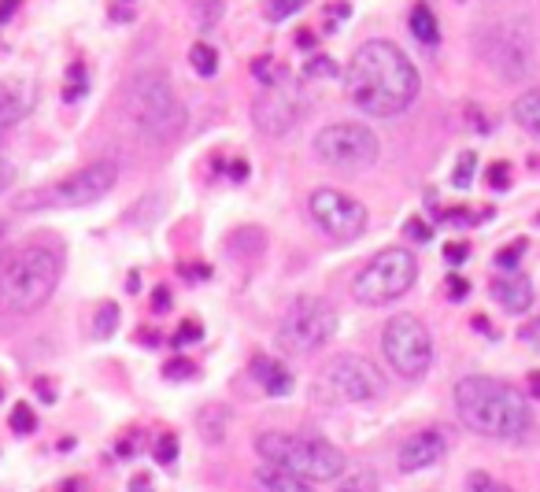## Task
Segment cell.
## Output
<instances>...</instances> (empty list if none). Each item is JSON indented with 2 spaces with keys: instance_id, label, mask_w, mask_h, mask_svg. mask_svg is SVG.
I'll list each match as a JSON object with an SVG mask.
<instances>
[{
  "instance_id": "obj_1",
  "label": "cell",
  "mask_w": 540,
  "mask_h": 492,
  "mask_svg": "<svg viewBox=\"0 0 540 492\" xmlns=\"http://www.w3.org/2000/svg\"><path fill=\"white\" fill-rule=\"evenodd\" d=\"M344 97L370 119L404 115L418 100V71L411 56L385 37L363 41L344 71Z\"/></svg>"
},
{
  "instance_id": "obj_2",
  "label": "cell",
  "mask_w": 540,
  "mask_h": 492,
  "mask_svg": "<svg viewBox=\"0 0 540 492\" xmlns=\"http://www.w3.org/2000/svg\"><path fill=\"white\" fill-rule=\"evenodd\" d=\"M455 415L478 437L515 441L529 430L526 396L492 374H467L455 382Z\"/></svg>"
},
{
  "instance_id": "obj_3",
  "label": "cell",
  "mask_w": 540,
  "mask_h": 492,
  "mask_svg": "<svg viewBox=\"0 0 540 492\" xmlns=\"http://www.w3.org/2000/svg\"><path fill=\"white\" fill-rule=\"evenodd\" d=\"M123 115L126 123L137 130V137L152 141V145L174 141L185 130V123H189L185 104L178 100L171 82H167V74L160 71H141L130 78V86L123 93Z\"/></svg>"
},
{
  "instance_id": "obj_4",
  "label": "cell",
  "mask_w": 540,
  "mask_h": 492,
  "mask_svg": "<svg viewBox=\"0 0 540 492\" xmlns=\"http://www.w3.org/2000/svg\"><path fill=\"white\" fill-rule=\"evenodd\" d=\"M60 278L63 256L56 248H23L0 267V308L15 311V315H30V311L45 308Z\"/></svg>"
},
{
  "instance_id": "obj_5",
  "label": "cell",
  "mask_w": 540,
  "mask_h": 492,
  "mask_svg": "<svg viewBox=\"0 0 540 492\" xmlns=\"http://www.w3.org/2000/svg\"><path fill=\"white\" fill-rule=\"evenodd\" d=\"M256 452L263 456L267 467H278L304 481H337L344 474L341 448L322 441V437H311V433H259Z\"/></svg>"
},
{
  "instance_id": "obj_6",
  "label": "cell",
  "mask_w": 540,
  "mask_h": 492,
  "mask_svg": "<svg viewBox=\"0 0 540 492\" xmlns=\"http://www.w3.org/2000/svg\"><path fill=\"white\" fill-rule=\"evenodd\" d=\"M415 278L418 259L411 248H381L378 256H370L367 267L356 274L352 296L367 308H381V304H393L404 293H411Z\"/></svg>"
},
{
  "instance_id": "obj_7",
  "label": "cell",
  "mask_w": 540,
  "mask_h": 492,
  "mask_svg": "<svg viewBox=\"0 0 540 492\" xmlns=\"http://www.w3.org/2000/svg\"><path fill=\"white\" fill-rule=\"evenodd\" d=\"M381 356L396 378L418 382L433 367V337L415 315H393L381 330Z\"/></svg>"
},
{
  "instance_id": "obj_8",
  "label": "cell",
  "mask_w": 540,
  "mask_h": 492,
  "mask_svg": "<svg viewBox=\"0 0 540 492\" xmlns=\"http://www.w3.org/2000/svg\"><path fill=\"white\" fill-rule=\"evenodd\" d=\"M333 333H337V311H333V304L315 300V296H304L278 322V345L289 356H315V352H322V348L330 345Z\"/></svg>"
},
{
  "instance_id": "obj_9",
  "label": "cell",
  "mask_w": 540,
  "mask_h": 492,
  "mask_svg": "<svg viewBox=\"0 0 540 492\" xmlns=\"http://www.w3.org/2000/svg\"><path fill=\"white\" fill-rule=\"evenodd\" d=\"M315 156H319L326 167L344 174H359L370 171L381 156V145L374 130L363 123H333L326 130H319L315 137Z\"/></svg>"
},
{
  "instance_id": "obj_10",
  "label": "cell",
  "mask_w": 540,
  "mask_h": 492,
  "mask_svg": "<svg viewBox=\"0 0 540 492\" xmlns=\"http://www.w3.org/2000/svg\"><path fill=\"white\" fill-rule=\"evenodd\" d=\"M115 178H119L115 160H93L67 178H60L56 185H49L45 197L23 200V208H30V204L34 208H86V204L104 197L108 189H115Z\"/></svg>"
},
{
  "instance_id": "obj_11",
  "label": "cell",
  "mask_w": 540,
  "mask_h": 492,
  "mask_svg": "<svg viewBox=\"0 0 540 492\" xmlns=\"http://www.w3.org/2000/svg\"><path fill=\"white\" fill-rule=\"evenodd\" d=\"M307 211H311L315 226L322 234H330L333 241H356L367 230V208L348 197V193H341V189H330V185H322V189L311 193Z\"/></svg>"
},
{
  "instance_id": "obj_12",
  "label": "cell",
  "mask_w": 540,
  "mask_h": 492,
  "mask_svg": "<svg viewBox=\"0 0 540 492\" xmlns=\"http://www.w3.org/2000/svg\"><path fill=\"white\" fill-rule=\"evenodd\" d=\"M300 115H304V93L293 86V82H278V86H270L263 97L252 104V119L263 134H274L282 137L289 134L296 123H300Z\"/></svg>"
},
{
  "instance_id": "obj_13",
  "label": "cell",
  "mask_w": 540,
  "mask_h": 492,
  "mask_svg": "<svg viewBox=\"0 0 540 492\" xmlns=\"http://www.w3.org/2000/svg\"><path fill=\"white\" fill-rule=\"evenodd\" d=\"M326 382L344 396V400H378L385 393V378L378 374L374 363H367L363 356H352V352H341L333 356L330 370H326Z\"/></svg>"
},
{
  "instance_id": "obj_14",
  "label": "cell",
  "mask_w": 540,
  "mask_h": 492,
  "mask_svg": "<svg viewBox=\"0 0 540 492\" xmlns=\"http://www.w3.org/2000/svg\"><path fill=\"white\" fill-rule=\"evenodd\" d=\"M448 433L430 426V430H418L411 433L404 444H400V452H396V467L404 470V474H418V470L433 467V463H441L448 456Z\"/></svg>"
},
{
  "instance_id": "obj_15",
  "label": "cell",
  "mask_w": 540,
  "mask_h": 492,
  "mask_svg": "<svg viewBox=\"0 0 540 492\" xmlns=\"http://www.w3.org/2000/svg\"><path fill=\"white\" fill-rule=\"evenodd\" d=\"M492 300L507 308L511 315H522V311L533 308V282L526 274H507V278H496L492 282Z\"/></svg>"
},
{
  "instance_id": "obj_16",
  "label": "cell",
  "mask_w": 540,
  "mask_h": 492,
  "mask_svg": "<svg viewBox=\"0 0 540 492\" xmlns=\"http://www.w3.org/2000/svg\"><path fill=\"white\" fill-rule=\"evenodd\" d=\"M30 115V93L23 82H0V126H15Z\"/></svg>"
},
{
  "instance_id": "obj_17",
  "label": "cell",
  "mask_w": 540,
  "mask_h": 492,
  "mask_svg": "<svg viewBox=\"0 0 540 492\" xmlns=\"http://www.w3.org/2000/svg\"><path fill=\"white\" fill-rule=\"evenodd\" d=\"M252 374H256L259 385H263L270 396H289V393H293V378H289L282 363H274V359L256 356V359H252Z\"/></svg>"
},
{
  "instance_id": "obj_18",
  "label": "cell",
  "mask_w": 540,
  "mask_h": 492,
  "mask_svg": "<svg viewBox=\"0 0 540 492\" xmlns=\"http://www.w3.org/2000/svg\"><path fill=\"white\" fill-rule=\"evenodd\" d=\"M256 485L259 492H315V485H307L304 478H296V474H285L278 467H263L256 474Z\"/></svg>"
},
{
  "instance_id": "obj_19",
  "label": "cell",
  "mask_w": 540,
  "mask_h": 492,
  "mask_svg": "<svg viewBox=\"0 0 540 492\" xmlns=\"http://www.w3.org/2000/svg\"><path fill=\"white\" fill-rule=\"evenodd\" d=\"M511 115H515V123L522 126V130H529V134H540V86L529 89V93H522V97L515 100Z\"/></svg>"
},
{
  "instance_id": "obj_20",
  "label": "cell",
  "mask_w": 540,
  "mask_h": 492,
  "mask_svg": "<svg viewBox=\"0 0 540 492\" xmlns=\"http://www.w3.org/2000/svg\"><path fill=\"white\" fill-rule=\"evenodd\" d=\"M407 26H411V34H415L422 45H437V41H441V26H437V15H433L426 4L411 8V19H407Z\"/></svg>"
},
{
  "instance_id": "obj_21",
  "label": "cell",
  "mask_w": 540,
  "mask_h": 492,
  "mask_svg": "<svg viewBox=\"0 0 540 492\" xmlns=\"http://www.w3.org/2000/svg\"><path fill=\"white\" fill-rule=\"evenodd\" d=\"M189 63H193L197 74L211 78V74L219 71V52H215V45H208V41H197V45L189 49Z\"/></svg>"
},
{
  "instance_id": "obj_22",
  "label": "cell",
  "mask_w": 540,
  "mask_h": 492,
  "mask_svg": "<svg viewBox=\"0 0 540 492\" xmlns=\"http://www.w3.org/2000/svg\"><path fill=\"white\" fill-rule=\"evenodd\" d=\"M115 326H119V304H100L97 315H93V337L97 341H108L111 333H115Z\"/></svg>"
},
{
  "instance_id": "obj_23",
  "label": "cell",
  "mask_w": 540,
  "mask_h": 492,
  "mask_svg": "<svg viewBox=\"0 0 540 492\" xmlns=\"http://www.w3.org/2000/svg\"><path fill=\"white\" fill-rule=\"evenodd\" d=\"M89 89V71L86 63H71V71H67V86H63V100H82Z\"/></svg>"
},
{
  "instance_id": "obj_24",
  "label": "cell",
  "mask_w": 540,
  "mask_h": 492,
  "mask_svg": "<svg viewBox=\"0 0 540 492\" xmlns=\"http://www.w3.org/2000/svg\"><path fill=\"white\" fill-rule=\"evenodd\" d=\"M467 492H511L504 485V481H496L492 474H485V470H474L467 478Z\"/></svg>"
},
{
  "instance_id": "obj_25",
  "label": "cell",
  "mask_w": 540,
  "mask_h": 492,
  "mask_svg": "<svg viewBox=\"0 0 540 492\" xmlns=\"http://www.w3.org/2000/svg\"><path fill=\"white\" fill-rule=\"evenodd\" d=\"M337 492H381V489H378V478H374L370 470H359V474H352L344 485H337Z\"/></svg>"
},
{
  "instance_id": "obj_26",
  "label": "cell",
  "mask_w": 540,
  "mask_h": 492,
  "mask_svg": "<svg viewBox=\"0 0 540 492\" xmlns=\"http://www.w3.org/2000/svg\"><path fill=\"white\" fill-rule=\"evenodd\" d=\"M252 74H256L263 86H278V82H282V74H278V63L270 60V56H259V60H252Z\"/></svg>"
},
{
  "instance_id": "obj_27",
  "label": "cell",
  "mask_w": 540,
  "mask_h": 492,
  "mask_svg": "<svg viewBox=\"0 0 540 492\" xmlns=\"http://www.w3.org/2000/svg\"><path fill=\"white\" fill-rule=\"evenodd\" d=\"M474 167H478V156H474V152H463V156H459V167H455L452 174L455 189H467L470 178H474Z\"/></svg>"
},
{
  "instance_id": "obj_28",
  "label": "cell",
  "mask_w": 540,
  "mask_h": 492,
  "mask_svg": "<svg viewBox=\"0 0 540 492\" xmlns=\"http://www.w3.org/2000/svg\"><path fill=\"white\" fill-rule=\"evenodd\" d=\"M304 4H307V0H267V19L282 23V19H289V15L300 12Z\"/></svg>"
},
{
  "instance_id": "obj_29",
  "label": "cell",
  "mask_w": 540,
  "mask_h": 492,
  "mask_svg": "<svg viewBox=\"0 0 540 492\" xmlns=\"http://www.w3.org/2000/svg\"><path fill=\"white\" fill-rule=\"evenodd\" d=\"M163 378H167V382H189V378H197V367H193L189 359H171V363L163 367Z\"/></svg>"
},
{
  "instance_id": "obj_30",
  "label": "cell",
  "mask_w": 540,
  "mask_h": 492,
  "mask_svg": "<svg viewBox=\"0 0 540 492\" xmlns=\"http://www.w3.org/2000/svg\"><path fill=\"white\" fill-rule=\"evenodd\" d=\"M200 337H204V326H200L197 319H185L182 326H178V333H174L171 341H174L178 348H182V345H197Z\"/></svg>"
},
{
  "instance_id": "obj_31",
  "label": "cell",
  "mask_w": 540,
  "mask_h": 492,
  "mask_svg": "<svg viewBox=\"0 0 540 492\" xmlns=\"http://www.w3.org/2000/svg\"><path fill=\"white\" fill-rule=\"evenodd\" d=\"M37 419H34V407L30 404H15L12 407V430L15 433H34Z\"/></svg>"
},
{
  "instance_id": "obj_32",
  "label": "cell",
  "mask_w": 540,
  "mask_h": 492,
  "mask_svg": "<svg viewBox=\"0 0 540 492\" xmlns=\"http://www.w3.org/2000/svg\"><path fill=\"white\" fill-rule=\"evenodd\" d=\"M222 19V0H197V23L208 30Z\"/></svg>"
},
{
  "instance_id": "obj_33",
  "label": "cell",
  "mask_w": 540,
  "mask_h": 492,
  "mask_svg": "<svg viewBox=\"0 0 540 492\" xmlns=\"http://www.w3.org/2000/svg\"><path fill=\"white\" fill-rule=\"evenodd\" d=\"M522 252H526V241H515V245H507L504 252H496V267H504V271L515 274L518 259H522Z\"/></svg>"
},
{
  "instance_id": "obj_34",
  "label": "cell",
  "mask_w": 540,
  "mask_h": 492,
  "mask_svg": "<svg viewBox=\"0 0 540 492\" xmlns=\"http://www.w3.org/2000/svg\"><path fill=\"white\" fill-rule=\"evenodd\" d=\"M333 71H337V63H333L330 56H311L304 67L307 78H326V74H333Z\"/></svg>"
},
{
  "instance_id": "obj_35",
  "label": "cell",
  "mask_w": 540,
  "mask_h": 492,
  "mask_svg": "<svg viewBox=\"0 0 540 492\" xmlns=\"http://www.w3.org/2000/svg\"><path fill=\"white\" fill-rule=\"evenodd\" d=\"M485 182H489L492 189H507V185H511V167H507V163H492L489 171H485Z\"/></svg>"
},
{
  "instance_id": "obj_36",
  "label": "cell",
  "mask_w": 540,
  "mask_h": 492,
  "mask_svg": "<svg viewBox=\"0 0 540 492\" xmlns=\"http://www.w3.org/2000/svg\"><path fill=\"white\" fill-rule=\"evenodd\" d=\"M174 456H178V441H174L171 433H163L160 441H156V459L160 463H174Z\"/></svg>"
},
{
  "instance_id": "obj_37",
  "label": "cell",
  "mask_w": 540,
  "mask_h": 492,
  "mask_svg": "<svg viewBox=\"0 0 540 492\" xmlns=\"http://www.w3.org/2000/svg\"><path fill=\"white\" fill-rule=\"evenodd\" d=\"M467 256H470V245H463V241H455V245L444 248V259H448L452 267H459V263H463Z\"/></svg>"
},
{
  "instance_id": "obj_38",
  "label": "cell",
  "mask_w": 540,
  "mask_h": 492,
  "mask_svg": "<svg viewBox=\"0 0 540 492\" xmlns=\"http://www.w3.org/2000/svg\"><path fill=\"white\" fill-rule=\"evenodd\" d=\"M467 278H459V274H452V278H448V296H452V300H463V296H467Z\"/></svg>"
},
{
  "instance_id": "obj_39",
  "label": "cell",
  "mask_w": 540,
  "mask_h": 492,
  "mask_svg": "<svg viewBox=\"0 0 540 492\" xmlns=\"http://www.w3.org/2000/svg\"><path fill=\"white\" fill-rule=\"evenodd\" d=\"M15 182V167H12V160L8 156H0V193L8 189V185Z\"/></svg>"
},
{
  "instance_id": "obj_40",
  "label": "cell",
  "mask_w": 540,
  "mask_h": 492,
  "mask_svg": "<svg viewBox=\"0 0 540 492\" xmlns=\"http://www.w3.org/2000/svg\"><path fill=\"white\" fill-rule=\"evenodd\" d=\"M407 237H415V241H430L433 230L426 222H407Z\"/></svg>"
},
{
  "instance_id": "obj_41",
  "label": "cell",
  "mask_w": 540,
  "mask_h": 492,
  "mask_svg": "<svg viewBox=\"0 0 540 492\" xmlns=\"http://www.w3.org/2000/svg\"><path fill=\"white\" fill-rule=\"evenodd\" d=\"M152 300H156V311H171V293H167V289H156V293H152Z\"/></svg>"
},
{
  "instance_id": "obj_42",
  "label": "cell",
  "mask_w": 540,
  "mask_h": 492,
  "mask_svg": "<svg viewBox=\"0 0 540 492\" xmlns=\"http://www.w3.org/2000/svg\"><path fill=\"white\" fill-rule=\"evenodd\" d=\"M19 4H23V0H0V23H8Z\"/></svg>"
},
{
  "instance_id": "obj_43",
  "label": "cell",
  "mask_w": 540,
  "mask_h": 492,
  "mask_svg": "<svg viewBox=\"0 0 540 492\" xmlns=\"http://www.w3.org/2000/svg\"><path fill=\"white\" fill-rule=\"evenodd\" d=\"M444 219L455 222V226H467V222H474V219H470V211H463V208H452L448 215H444Z\"/></svg>"
},
{
  "instance_id": "obj_44",
  "label": "cell",
  "mask_w": 540,
  "mask_h": 492,
  "mask_svg": "<svg viewBox=\"0 0 540 492\" xmlns=\"http://www.w3.org/2000/svg\"><path fill=\"white\" fill-rule=\"evenodd\" d=\"M230 178H234V182H245V178H248V163L245 160L230 163Z\"/></svg>"
},
{
  "instance_id": "obj_45",
  "label": "cell",
  "mask_w": 540,
  "mask_h": 492,
  "mask_svg": "<svg viewBox=\"0 0 540 492\" xmlns=\"http://www.w3.org/2000/svg\"><path fill=\"white\" fill-rule=\"evenodd\" d=\"M296 45H300V49H315V34H311V30H300V34H296Z\"/></svg>"
},
{
  "instance_id": "obj_46",
  "label": "cell",
  "mask_w": 540,
  "mask_h": 492,
  "mask_svg": "<svg viewBox=\"0 0 540 492\" xmlns=\"http://www.w3.org/2000/svg\"><path fill=\"white\" fill-rule=\"evenodd\" d=\"M529 393L540 400V374H529Z\"/></svg>"
},
{
  "instance_id": "obj_47",
  "label": "cell",
  "mask_w": 540,
  "mask_h": 492,
  "mask_svg": "<svg viewBox=\"0 0 540 492\" xmlns=\"http://www.w3.org/2000/svg\"><path fill=\"white\" fill-rule=\"evenodd\" d=\"M130 485H134V489H130V492H148V478H134V481H130Z\"/></svg>"
},
{
  "instance_id": "obj_48",
  "label": "cell",
  "mask_w": 540,
  "mask_h": 492,
  "mask_svg": "<svg viewBox=\"0 0 540 492\" xmlns=\"http://www.w3.org/2000/svg\"><path fill=\"white\" fill-rule=\"evenodd\" d=\"M526 337H529V341H533V345L540 348V326H533V330H526Z\"/></svg>"
},
{
  "instance_id": "obj_49",
  "label": "cell",
  "mask_w": 540,
  "mask_h": 492,
  "mask_svg": "<svg viewBox=\"0 0 540 492\" xmlns=\"http://www.w3.org/2000/svg\"><path fill=\"white\" fill-rule=\"evenodd\" d=\"M60 492H82L78 489V481H63V489Z\"/></svg>"
},
{
  "instance_id": "obj_50",
  "label": "cell",
  "mask_w": 540,
  "mask_h": 492,
  "mask_svg": "<svg viewBox=\"0 0 540 492\" xmlns=\"http://www.w3.org/2000/svg\"><path fill=\"white\" fill-rule=\"evenodd\" d=\"M4 230H8V226H0V241H4Z\"/></svg>"
}]
</instances>
